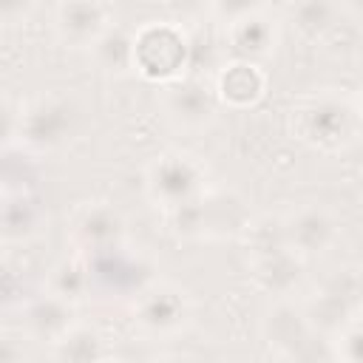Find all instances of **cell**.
I'll return each instance as SVG.
<instances>
[{"label":"cell","mask_w":363,"mask_h":363,"mask_svg":"<svg viewBox=\"0 0 363 363\" xmlns=\"http://www.w3.org/2000/svg\"><path fill=\"white\" fill-rule=\"evenodd\" d=\"M88 111L74 94H37L26 99L9 119V145L28 156H43L68 147L82 136Z\"/></svg>","instance_id":"1"},{"label":"cell","mask_w":363,"mask_h":363,"mask_svg":"<svg viewBox=\"0 0 363 363\" xmlns=\"http://www.w3.org/2000/svg\"><path fill=\"white\" fill-rule=\"evenodd\" d=\"M247 269L252 284L272 301H289L306 278V261L289 247L284 216H255L244 233Z\"/></svg>","instance_id":"2"},{"label":"cell","mask_w":363,"mask_h":363,"mask_svg":"<svg viewBox=\"0 0 363 363\" xmlns=\"http://www.w3.org/2000/svg\"><path fill=\"white\" fill-rule=\"evenodd\" d=\"M360 125L363 122L354 111V99L337 88H318L303 94L289 111L292 136L320 153L346 150L357 139Z\"/></svg>","instance_id":"3"},{"label":"cell","mask_w":363,"mask_h":363,"mask_svg":"<svg viewBox=\"0 0 363 363\" xmlns=\"http://www.w3.org/2000/svg\"><path fill=\"white\" fill-rule=\"evenodd\" d=\"M252 221L250 201L230 187H207L190 204L167 213L170 233L184 241H233L244 238Z\"/></svg>","instance_id":"4"},{"label":"cell","mask_w":363,"mask_h":363,"mask_svg":"<svg viewBox=\"0 0 363 363\" xmlns=\"http://www.w3.org/2000/svg\"><path fill=\"white\" fill-rule=\"evenodd\" d=\"M261 335L278 363H335L332 337H326L298 301H272L261 318Z\"/></svg>","instance_id":"5"},{"label":"cell","mask_w":363,"mask_h":363,"mask_svg":"<svg viewBox=\"0 0 363 363\" xmlns=\"http://www.w3.org/2000/svg\"><path fill=\"white\" fill-rule=\"evenodd\" d=\"M207 164L190 150H164L145 167V196L167 213L190 204L207 190Z\"/></svg>","instance_id":"6"},{"label":"cell","mask_w":363,"mask_h":363,"mask_svg":"<svg viewBox=\"0 0 363 363\" xmlns=\"http://www.w3.org/2000/svg\"><path fill=\"white\" fill-rule=\"evenodd\" d=\"M301 303L309 320L326 337H335L340 329L360 320L357 315L363 312V269L354 264L332 269Z\"/></svg>","instance_id":"7"},{"label":"cell","mask_w":363,"mask_h":363,"mask_svg":"<svg viewBox=\"0 0 363 363\" xmlns=\"http://www.w3.org/2000/svg\"><path fill=\"white\" fill-rule=\"evenodd\" d=\"M190 65V40L164 20H150L136 28V74L162 88L179 82Z\"/></svg>","instance_id":"8"},{"label":"cell","mask_w":363,"mask_h":363,"mask_svg":"<svg viewBox=\"0 0 363 363\" xmlns=\"http://www.w3.org/2000/svg\"><path fill=\"white\" fill-rule=\"evenodd\" d=\"M224 17V43L233 60L261 62L275 54L281 43V26L264 6H216Z\"/></svg>","instance_id":"9"},{"label":"cell","mask_w":363,"mask_h":363,"mask_svg":"<svg viewBox=\"0 0 363 363\" xmlns=\"http://www.w3.org/2000/svg\"><path fill=\"white\" fill-rule=\"evenodd\" d=\"M193 318L190 295L170 281H153L133 298V323L147 337H173Z\"/></svg>","instance_id":"10"},{"label":"cell","mask_w":363,"mask_h":363,"mask_svg":"<svg viewBox=\"0 0 363 363\" xmlns=\"http://www.w3.org/2000/svg\"><path fill=\"white\" fill-rule=\"evenodd\" d=\"M128 224L125 216L108 201H82L71 218L65 238L79 255H102L125 247Z\"/></svg>","instance_id":"11"},{"label":"cell","mask_w":363,"mask_h":363,"mask_svg":"<svg viewBox=\"0 0 363 363\" xmlns=\"http://www.w3.org/2000/svg\"><path fill=\"white\" fill-rule=\"evenodd\" d=\"M218 94L216 85H210L201 77H182L179 82H170L159 94L162 116L176 130H204L213 125L218 113Z\"/></svg>","instance_id":"12"},{"label":"cell","mask_w":363,"mask_h":363,"mask_svg":"<svg viewBox=\"0 0 363 363\" xmlns=\"http://www.w3.org/2000/svg\"><path fill=\"white\" fill-rule=\"evenodd\" d=\"M85 258L91 269V292L102 298H122V295L136 298L142 289H147L156 281L150 264L139 252H130L128 247Z\"/></svg>","instance_id":"13"},{"label":"cell","mask_w":363,"mask_h":363,"mask_svg":"<svg viewBox=\"0 0 363 363\" xmlns=\"http://www.w3.org/2000/svg\"><path fill=\"white\" fill-rule=\"evenodd\" d=\"M284 233L289 247L306 261L312 255L329 252L340 238V221L323 204L306 201L284 213Z\"/></svg>","instance_id":"14"},{"label":"cell","mask_w":363,"mask_h":363,"mask_svg":"<svg viewBox=\"0 0 363 363\" xmlns=\"http://www.w3.org/2000/svg\"><path fill=\"white\" fill-rule=\"evenodd\" d=\"M113 26V11L105 3H60L51 14L54 37L68 48H85L91 45Z\"/></svg>","instance_id":"15"},{"label":"cell","mask_w":363,"mask_h":363,"mask_svg":"<svg viewBox=\"0 0 363 363\" xmlns=\"http://www.w3.org/2000/svg\"><path fill=\"white\" fill-rule=\"evenodd\" d=\"M77 323H79L77 320V306L62 301V298H54L48 292L31 298L20 309V332L28 340H45V343L54 346Z\"/></svg>","instance_id":"16"},{"label":"cell","mask_w":363,"mask_h":363,"mask_svg":"<svg viewBox=\"0 0 363 363\" xmlns=\"http://www.w3.org/2000/svg\"><path fill=\"white\" fill-rule=\"evenodd\" d=\"M267 91V74L258 62L230 60L216 74V94L218 102L227 108H252L261 102Z\"/></svg>","instance_id":"17"},{"label":"cell","mask_w":363,"mask_h":363,"mask_svg":"<svg viewBox=\"0 0 363 363\" xmlns=\"http://www.w3.org/2000/svg\"><path fill=\"white\" fill-rule=\"evenodd\" d=\"M48 224L43 204L28 190H6L3 193V241L23 244L43 233Z\"/></svg>","instance_id":"18"},{"label":"cell","mask_w":363,"mask_h":363,"mask_svg":"<svg viewBox=\"0 0 363 363\" xmlns=\"http://www.w3.org/2000/svg\"><path fill=\"white\" fill-rule=\"evenodd\" d=\"M91 62L105 77H128L136 74V28L111 26L94 45H91Z\"/></svg>","instance_id":"19"},{"label":"cell","mask_w":363,"mask_h":363,"mask_svg":"<svg viewBox=\"0 0 363 363\" xmlns=\"http://www.w3.org/2000/svg\"><path fill=\"white\" fill-rule=\"evenodd\" d=\"M45 292L54 295V298H62V301H68V303H74V306H79L82 301L94 298V292H91L88 258L79 255V252L60 258V261L48 269Z\"/></svg>","instance_id":"20"},{"label":"cell","mask_w":363,"mask_h":363,"mask_svg":"<svg viewBox=\"0 0 363 363\" xmlns=\"http://www.w3.org/2000/svg\"><path fill=\"white\" fill-rule=\"evenodd\" d=\"M51 352L57 363H102L108 357L102 332L85 323H77L71 332H65L51 346Z\"/></svg>","instance_id":"21"},{"label":"cell","mask_w":363,"mask_h":363,"mask_svg":"<svg viewBox=\"0 0 363 363\" xmlns=\"http://www.w3.org/2000/svg\"><path fill=\"white\" fill-rule=\"evenodd\" d=\"M289 17L306 40H323L332 31H337L343 17H349V6L315 3V0L312 3H295V6H289Z\"/></svg>","instance_id":"22"},{"label":"cell","mask_w":363,"mask_h":363,"mask_svg":"<svg viewBox=\"0 0 363 363\" xmlns=\"http://www.w3.org/2000/svg\"><path fill=\"white\" fill-rule=\"evenodd\" d=\"M335 363H363V320L349 323L332 337Z\"/></svg>","instance_id":"23"},{"label":"cell","mask_w":363,"mask_h":363,"mask_svg":"<svg viewBox=\"0 0 363 363\" xmlns=\"http://www.w3.org/2000/svg\"><path fill=\"white\" fill-rule=\"evenodd\" d=\"M23 340L26 335L23 332H6L3 335V343H0V363H28V354L23 349Z\"/></svg>","instance_id":"24"},{"label":"cell","mask_w":363,"mask_h":363,"mask_svg":"<svg viewBox=\"0 0 363 363\" xmlns=\"http://www.w3.org/2000/svg\"><path fill=\"white\" fill-rule=\"evenodd\" d=\"M153 363H199V360H193V357H187V354H162V357H156Z\"/></svg>","instance_id":"25"},{"label":"cell","mask_w":363,"mask_h":363,"mask_svg":"<svg viewBox=\"0 0 363 363\" xmlns=\"http://www.w3.org/2000/svg\"><path fill=\"white\" fill-rule=\"evenodd\" d=\"M349 17H352V23H357V28L363 34V3L360 6H349Z\"/></svg>","instance_id":"26"},{"label":"cell","mask_w":363,"mask_h":363,"mask_svg":"<svg viewBox=\"0 0 363 363\" xmlns=\"http://www.w3.org/2000/svg\"><path fill=\"white\" fill-rule=\"evenodd\" d=\"M352 99H354V111H357V116H360V122H363V88H360Z\"/></svg>","instance_id":"27"},{"label":"cell","mask_w":363,"mask_h":363,"mask_svg":"<svg viewBox=\"0 0 363 363\" xmlns=\"http://www.w3.org/2000/svg\"><path fill=\"white\" fill-rule=\"evenodd\" d=\"M102 363H119V360H116V357H105Z\"/></svg>","instance_id":"28"}]
</instances>
